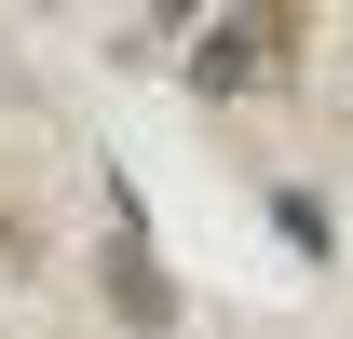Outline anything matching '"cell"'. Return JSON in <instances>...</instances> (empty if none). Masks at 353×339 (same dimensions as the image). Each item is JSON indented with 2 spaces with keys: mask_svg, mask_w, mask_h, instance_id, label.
Instances as JSON below:
<instances>
[{
  "mask_svg": "<svg viewBox=\"0 0 353 339\" xmlns=\"http://www.w3.org/2000/svg\"><path fill=\"white\" fill-rule=\"evenodd\" d=\"M190 14H204V0H150V41H176ZM150 41H136V54H150Z\"/></svg>",
  "mask_w": 353,
  "mask_h": 339,
  "instance_id": "3",
  "label": "cell"
},
{
  "mask_svg": "<svg viewBox=\"0 0 353 339\" xmlns=\"http://www.w3.org/2000/svg\"><path fill=\"white\" fill-rule=\"evenodd\" d=\"M109 312H123V326H163L176 312V285L150 271V245H136V204H109Z\"/></svg>",
  "mask_w": 353,
  "mask_h": 339,
  "instance_id": "2",
  "label": "cell"
},
{
  "mask_svg": "<svg viewBox=\"0 0 353 339\" xmlns=\"http://www.w3.org/2000/svg\"><path fill=\"white\" fill-rule=\"evenodd\" d=\"M299 14L312 0H245L218 41H190V95H245L259 68H285V54H299Z\"/></svg>",
  "mask_w": 353,
  "mask_h": 339,
  "instance_id": "1",
  "label": "cell"
}]
</instances>
